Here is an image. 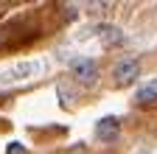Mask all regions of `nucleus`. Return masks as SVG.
<instances>
[{
	"mask_svg": "<svg viewBox=\"0 0 157 154\" xmlns=\"http://www.w3.org/2000/svg\"><path fill=\"white\" fill-rule=\"evenodd\" d=\"M70 67H73V76H76L82 84H93V81L98 79V67H95L93 59H76Z\"/></svg>",
	"mask_w": 157,
	"mask_h": 154,
	"instance_id": "nucleus-4",
	"label": "nucleus"
},
{
	"mask_svg": "<svg viewBox=\"0 0 157 154\" xmlns=\"http://www.w3.org/2000/svg\"><path fill=\"white\" fill-rule=\"evenodd\" d=\"M6 154H25V148H23V143H9Z\"/></svg>",
	"mask_w": 157,
	"mask_h": 154,
	"instance_id": "nucleus-7",
	"label": "nucleus"
},
{
	"mask_svg": "<svg viewBox=\"0 0 157 154\" xmlns=\"http://www.w3.org/2000/svg\"><path fill=\"white\" fill-rule=\"evenodd\" d=\"M135 98L140 101V104H151V101H157V79L149 81V84H143L140 90L135 92Z\"/></svg>",
	"mask_w": 157,
	"mask_h": 154,
	"instance_id": "nucleus-5",
	"label": "nucleus"
},
{
	"mask_svg": "<svg viewBox=\"0 0 157 154\" xmlns=\"http://www.w3.org/2000/svg\"><path fill=\"white\" fill-rule=\"evenodd\" d=\"M42 70H48V62H42V59L14 62V65H9V67L0 70V84H20V81H28V79H36Z\"/></svg>",
	"mask_w": 157,
	"mask_h": 154,
	"instance_id": "nucleus-1",
	"label": "nucleus"
},
{
	"mask_svg": "<svg viewBox=\"0 0 157 154\" xmlns=\"http://www.w3.org/2000/svg\"><path fill=\"white\" fill-rule=\"evenodd\" d=\"M112 76H115V84H132L137 76H140V62H135V59H124V62H118L115 65V70H112Z\"/></svg>",
	"mask_w": 157,
	"mask_h": 154,
	"instance_id": "nucleus-2",
	"label": "nucleus"
},
{
	"mask_svg": "<svg viewBox=\"0 0 157 154\" xmlns=\"http://www.w3.org/2000/svg\"><path fill=\"white\" fill-rule=\"evenodd\" d=\"M95 34L101 36L104 42H121V31H118L115 25H98V28H95Z\"/></svg>",
	"mask_w": 157,
	"mask_h": 154,
	"instance_id": "nucleus-6",
	"label": "nucleus"
},
{
	"mask_svg": "<svg viewBox=\"0 0 157 154\" xmlns=\"http://www.w3.org/2000/svg\"><path fill=\"white\" fill-rule=\"evenodd\" d=\"M118 134H121V121L112 118V115H107V118H101L95 123V137L98 140L112 143V140H118Z\"/></svg>",
	"mask_w": 157,
	"mask_h": 154,
	"instance_id": "nucleus-3",
	"label": "nucleus"
}]
</instances>
